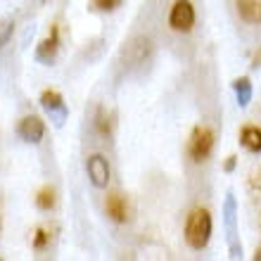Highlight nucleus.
I'll return each instance as SVG.
<instances>
[{
    "label": "nucleus",
    "instance_id": "obj_1",
    "mask_svg": "<svg viewBox=\"0 0 261 261\" xmlns=\"http://www.w3.org/2000/svg\"><path fill=\"white\" fill-rule=\"evenodd\" d=\"M212 214L202 209V206H197V209L190 212V216L186 221V242L195 252H202L212 240Z\"/></svg>",
    "mask_w": 261,
    "mask_h": 261
},
{
    "label": "nucleus",
    "instance_id": "obj_2",
    "mask_svg": "<svg viewBox=\"0 0 261 261\" xmlns=\"http://www.w3.org/2000/svg\"><path fill=\"white\" fill-rule=\"evenodd\" d=\"M214 140H216V136H214V130L209 128V126H197V128L193 130V136H190V143H188V154H190V159L197 162V164L199 162H206L214 150Z\"/></svg>",
    "mask_w": 261,
    "mask_h": 261
},
{
    "label": "nucleus",
    "instance_id": "obj_3",
    "mask_svg": "<svg viewBox=\"0 0 261 261\" xmlns=\"http://www.w3.org/2000/svg\"><path fill=\"white\" fill-rule=\"evenodd\" d=\"M195 19H197V14H195V7H193L190 0H176V3L171 5V12H169V27H171L173 31H178V34L193 31Z\"/></svg>",
    "mask_w": 261,
    "mask_h": 261
},
{
    "label": "nucleus",
    "instance_id": "obj_4",
    "mask_svg": "<svg viewBox=\"0 0 261 261\" xmlns=\"http://www.w3.org/2000/svg\"><path fill=\"white\" fill-rule=\"evenodd\" d=\"M41 107L45 110V114L50 117V121H55V126H62L67 121V105H64V97L57 93V90L48 88L41 93Z\"/></svg>",
    "mask_w": 261,
    "mask_h": 261
},
{
    "label": "nucleus",
    "instance_id": "obj_5",
    "mask_svg": "<svg viewBox=\"0 0 261 261\" xmlns=\"http://www.w3.org/2000/svg\"><path fill=\"white\" fill-rule=\"evenodd\" d=\"M86 171H88V178L93 183V188H107L110 186V178H112V169H110V162L105 154H90L88 162H86Z\"/></svg>",
    "mask_w": 261,
    "mask_h": 261
},
{
    "label": "nucleus",
    "instance_id": "obj_6",
    "mask_svg": "<svg viewBox=\"0 0 261 261\" xmlns=\"http://www.w3.org/2000/svg\"><path fill=\"white\" fill-rule=\"evenodd\" d=\"M17 136L29 145H38L45 138V124H43L41 117H34V114H29L19 121L17 126Z\"/></svg>",
    "mask_w": 261,
    "mask_h": 261
},
{
    "label": "nucleus",
    "instance_id": "obj_7",
    "mask_svg": "<svg viewBox=\"0 0 261 261\" xmlns=\"http://www.w3.org/2000/svg\"><path fill=\"white\" fill-rule=\"evenodd\" d=\"M57 50H60V27L53 24L48 38H43V41L38 43V48H36V60L43 64H50L57 57Z\"/></svg>",
    "mask_w": 261,
    "mask_h": 261
},
{
    "label": "nucleus",
    "instance_id": "obj_8",
    "mask_svg": "<svg viewBox=\"0 0 261 261\" xmlns=\"http://www.w3.org/2000/svg\"><path fill=\"white\" fill-rule=\"evenodd\" d=\"M105 212H107V216H110L114 223H126V221H128V214H130L126 197L119 193L107 195V199H105Z\"/></svg>",
    "mask_w": 261,
    "mask_h": 261
},
{
    "label": "nucleus",
    "instance_id": "obj_9",
    "mask_svg": "<svg viewBox=\"0 0 261 261\" xmlns=\"http://www.w3.org/2000/svg\"><path fill=\"white\" fill-rule=\"evenodd\" d=\"M223 212H226V228H228V240H230V256L238 259V256H242V247L235 242V199L230 193H228L226 209Z\"/></svg>",
    "mask_w": 261,
    "mask_h": 261
},
{
    "label": "nucleus",
    "instance_id": "obj_10",
    "mask_svg": "<svg viewBox=\"0 0 261 261\" xmlns=\"http://www.w3.org/2000/svg\"><path fill=\"white\" fill-rule=\"evenodd\" d=\"M235 10L242 21L261 24V0H235Z\"/></svg>",
    "mask_w": 261,
    "mask_h": 261
},
{
    "label": "nucleus",
    "instance_id": "obj_11",
    "mask_svg": "<svg viewBox=\"0 0 261 261\" xmlns=\"http://www.w3.org/2000/svg\"><path fill=\"white\" fill-rule=\"evenodd\" d=\"M126 53H128V57L136 64H143L145 60L150 57V53H152V41L147 38V36H138V38L130 41V45L126 48Z\"/></svg>",
    "mask_w": 261,
    "mask_h": 261
},
{
    "label": "nucleus",
    "instance_id": "obj_12",
    "mask_svg": "<svg viewBox=\"0 0 261 261\" xmlns=\"http://www.w3.org/2000/svg\"><path fill=\"white\" fill-rule=\"evenodd\" d=\"M240 143L245 150H249L252 154H261V128L259 126H242L240 130Z\"/></svg>",
    "mask_w": 261,
    "mask_h": 261
},
{
    "label": "nucleus",
    "instance_id": "obj_13",
    "mask_svg": "<svg viewBox=\"0 0 261 261\" xmlns=\"http://www.w3.org/2000/svg\"><path fill=\"white\" fill-rule=\"evenodd\" d=\"M233 90H235V97H238V105L240 107H247L252 102V81H249L247 76H240V79H235L233 81Z\"/></svg>",
    "mask_w": 261,
    "mask_h": 261
},
{
    "label": "nucleus",
    "instance_id": "obj_14",
    "mask_svg": "<svg viewBox=\"0 0 261 261\" xmlns=\"http://www.w3.org/2000/svg\"><path fill=\"white\" fill-rule=\"evenodd\" d=\"M57 204V193H55V188H41L38 193H36V206L41 209V212H53Z\"/></svg>",
    "mask_w": 261,
    "mask_h": 261
},
{
    "label": "nucleus",
    "instance_id": "obj_15",
    "mask_svg": "<svg viewBox=\"0 0 261 261\" xmlns=\"http://www.w3.org/2000/svg\"><path fill=\"white\" fill-rule=\"evenodd\" d=\"M95 130L105 138L112 136V121H110V117H107V112H105L102 107H97V112H95Z\"/></svg>",
    "mask_w": 261,
    "mask_h": 261
},
{
    "label": "nucleus",
    "instance_id": "obj_16",
    "mask_svg": "<svg viewBox=\"0 0 261 261\" xmlns=\"http://www.w3.org/2000/svg\"><path fill=\"white\" fill-rule=\"evenodd\" d=\"M31 245H34L36 252H43V249L50 245V233L43 226H38L36 228V233H34V242H31Z\"/></svg>",
    "mask_w": 261,
    "mask_h": 261
},
{
    "label": "nucleus",
    "instance_id": "obj_17",
    "mask_svg": "<svg viewBox=\"0 0 261 261\" xmlns=\"http://www.w3.org/2000/svg\"><path fill=\"white\" fill-rule=\"evenodd\" d=\"M12 34H14V21L10 19V17L0 19V48L7 45V41L12 38Z\"/></svg>",
    "mask_w": 261,
    "mask_h": 261
},
{
    "label": "nucleus",
    "instance_id": "obj_18",
    "mask_svg": "<svg viewBox=\"0 0 261 261\" xmlns=\"http://www.w3.org/2000/svg\"><path fill=\"white\" fill-rule=\"evenodd\" d=\"M124 0H90V5L100 10V12H114L117 7H121Z\"/></svg>",
    "mask_w": 261,
    "mask_h": 261
},
{
    "label": "nucleus",
    "instance_id": "obj_19",
    "mask_svg": "<svg viewBox=\"0 0 261 261\" xmlns=\"http://www.w3.org/2000/svg\"><path fill=\"white\" fill-rule=\"evenodd\" d=\"M235 169V157H228V162H226V171H233Z\"/></svg>",
    "mask_w": 261,
    "mask_h": 261
},
{
    "label": "nucleus",
    "instance_id": "obj_20",
    "mask_svg": "<svg viewBox=\"0 0 261 261\" xmlns=\"http://www.w3.org/2000/svg\"><path fill=\"white\" fill-rule=\"evenodd\" d=\"M252 67H261V53H256V57H254V62H252Z\"/></svg>",
    "mask_w": 261,
    "mask_h": 261
},
{
    "label": "nucleus",
    "instance_id": "obj_21",
    "mask_svg": "<svg viewBox=\"0 0 261 261\" xmlns=\"http://www.w3.org/2000/svg\"><path fill=\"white\" fill-rule=\"evenodd\" d=\"M254 259H256V261H259V259H261V249H256V254H254Z\"/></svg>",
    "mask_w": 261,
    "mask_h": 261
}]
</instances>
